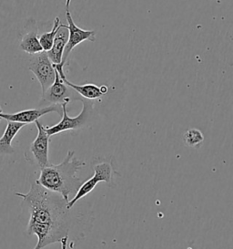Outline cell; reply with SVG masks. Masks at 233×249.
<instances>
[{
  "label": "cell",
  "instance_id": "6da1fadb",
  "mask_svg": "<svg viewBox=\"0 0 233 249\" xmlns=\"http://www.w3.org/2000/svg\"><path fill=\"white\" fill-rule=\"evenodd\" d=\"M16 196L29 205L30 216L27 233L37 237L34 249H44L68 235L70 225L68 202L60 195L35 182L31 183V188L27 194L16 193Z\"/></svg>",
  "mask_w": 233,
  "mask_h": 249
},
{
  "label": "cell",
  "instance_id": "7a4b0ae2",
  "mask_svg": "<svg viewBox=\"0 0 233 249\" xmlns=\"http://www.w3.org/2000/svg\"><path fill=\"white\" fill-rule=\"evenodd\" d=\"M86 162L75 157V152L68 151L62 162L58 164L50 163L41 168L40 176L36 183L44 188L60 195L66 201H69V196L78 192L83 180L77 176L80 168Z\"/></svg>",
  "mask_w": 233,
  "mask_h": 249
},
{
  "label": "cell",
  "instance_id": "3957f363",
  "mask_svg": "<svg viewBox=\"0 0 233 249\" xmlns=\"http://www.w3.org/2000/svg\"><path fill=\"white\" fill-rule=\"evenodd\" d=\"M80 102L83 104V108L80 114L76 117H69L67 115V105L69 103H64L61 104L62 106V119L61 121L53 126H46V132L50 136L56 135L61 132L67 131H76L84 128L87 123L89 122L90 118L92 116L93 110H94V101L87 100L81 98Z\"/></svg>",
  "mask_w": 233,
  "mask_h": 249
},
{
  "label": "cell",
  "instance_id": "277c9868",
  "mask_svg": "<svg viewBox=\"0 0 233 249\" xmlns=\"http://www.w3.org/2000/svg\"><path fill=\"white\" fill-rule=\"evenodd\" d=\"M93 169H94V176L82 183L78 192L76 193L75 196L68 201L67 203L68 210H70L80 199L85 197L88 194H90L92 191L94 190L98 183L104 182L110 184L112 182L113 167L111 163L109 162L96 163L93 166Z\"/></svg>",
  "mask_w": 233,
  "mask_h": 249
},
{
  "label": "cell",
  "instance_id": "5b68a950",
  "mask_svg": "<svg viewBox=\"0 0 233 249\" xmlns=\"http://www.w3.org/2000/svg\"><path fill=\"white\" fill-rule=\"evenodd\" d=\"M70 3L71 0H66V19L67 21V29L68 31V40L66 45L63 59L61 62V64L64 66L75 47H77L85 40H89L91 42H94L96 40V31L82 30L75 24L70 13Z\"/></svg>",
  "mask_w": 233,
  "mask_h": 249
},
{
  "label": "cell",
  "instance_id": "8992f818",
  "mask_svg": "<svg viewBox=\"0 0 233 249\" xmlns=\"http://www.w3.org/2000/svg\"><path fill=\"white\" fill-rule=\"evenodd\" d=\"M29 69L36 76L44 93L50 87L56 79V69L46 52L32 55Z\"/></svg>",
  "mask_w": 233,
  "mask_h": 249
},
{
  "label": "cell",
  "instance_id": "52a82bcc",
  "mask_svg": "<svg viewBox=\"0 0 233 249\" xmlns=\"http://www.w3.org/2000/svg\"><path fill=\"white\" fill-rule=\"evenodd\" d=\"M80 97L74 89L69 88L60 78L58 71L56 70V79L50 88L42 93L41 104H59L70 103V101H80Z\"/></svg>",
  "mask_w": 233,
  "mask_h": 249
},
{
  "label": "cell",
  "instance_id": "ba28073f",
  "mask_svg": "<svg viewBox=\"0 0 233 249\" xmlns=\"http://www.w3.org/2000/svg\"><path fill=\"white\" fill-rule=\"evenodd\" d=\"M50 112H58L62 114V106L59 104H53L40 109L21 110L16 113H4L0 107V119L6 120L7 122L29 124L35 123L39 118Z\"/></svg>",
  "mask_w": 233,
  "mask_h": 249
},
{
  "label": "cell",
  "instance_id": "9c48e42d",
  "mask_svg": "<svg viewBox=\"0 0 233 249\" xmlns=\"http://www.w3.org/2000/svg\"><path fill=\"white\" fill-rule=\"evenodd\" d=\"M35 124L37 129V135L36 139L33 141V142L30 145V152L33 154L36 164L40 168H44L50 163L49 161V148L50 136L46 132V128L38 120L35 122Z\"/></svg>",
  "mask_w": 233,
  "mask_h": 249
},
{
  "label": "cell",
  "instance_id": "30bf717a",
  "mask_svg": "<svg viewBox=\"0 0 233 249\" xmlns=\"http://www.w3.org/2000/svg\"><path fill=\"white\" fill-rule=\"evenodd\" d=\"M54 67L58 71L60 78L62 79V81L66 85H67L69 88L74 89L81 98L90 100V101H95V100L100 99L102 96L106 95L109 91V89L106 85H102L100 87H99L98 85L92 84V83H87L84 85L74 84L67 79L65 72H64V65L54 64Z\"/></svg>",
  "mask_w": 233,
  "mask_h": 249
},
{
  "label": "cell",
  "instance_id": "8fae6325",
  "mask_svg": "<svg viewBox=\"0 0 233 249\" xmlns=\"http://www.w3.org/2000/svg\"><path fill=\"white\" fill-rule=\"evenodd\" d=\"M67 40H68V31L67 29V26L61 24V28L58 30L55 37L52 48L47 52L49 58L50 59L53 64H61Z\"/></svg>",
  "mask_w": 233,
  "mask_h": 249
},
{
  "label": "cell",
  "instance_id": "7c38bea8",
  "mask_svg": "<svg viewBox=\"0 0 233 249\" xmlns=\"http://www.w3.org/2000/svg\"><path fill=\"white\" fill-rule=\"evenodd\" d=\"M25 125L26 124H19V123L7 122L6 130L3 133L2 137L0 138V154H14L15 150L12 146V141L17 134V132H19Z\"/></svg>",
  "mask_w": 233,
  "mask_h": 249
},
{
  "label": "cell",
  "instance_id": "4fadbf2b",
  "mask_svg": "<svg viewBox=\"0 0 233 249\" xmlns=\"http://www.w3.org/2000/svg\"><path fill=\"white\" fill-rule=\"evenodd\" d=\"M20 48L23 52H27L30 55H35L44 52L39 42V38L37 37V30L30 31L22 37Z\"/></svg>",
  "mask_w": 233,
  "mask_h": 249
},
{
  "label": "cell",
  "instance_id": "5bb4252c",
  "mask_svg": "<svg viewBox=\"0 0 233 249\" xmlns=\"http://www.w3.org/2000/svg\"><path fill=\"white\" fill-rule=\"evenodd\" d=\"M60 28H61L60 18L57 17L54 20V25H53L52 30L50 32L44 33L39 37V42H40V45H41L44 52H48L52 48L55 37H56L58 30H60Z\"/></svg>",
  "mask_w": 233,
  "mask_h": 249
},
{
  "label": "cell",
  "instance_id": "9a60e30c",
  "mask_svg": "<svg viewBox=\"0 0 233 249\" xmlns=\"http://www.w3.org/2000/svg\"><path fill=\"white\" fill-rule=\"evenodd\" d=\"M203 141V133L198 129H189L183 134V142L187 146L199 148Z\"/></svg>",
  "mask_w": 233,
  "mask_h": 249
},
{
  "label": "cell",
  "instance_id": "2e32d148",
  "mask_svg": "<svg viewBox=\"0 0 233 249\" xmlns=\"http://www.w3.org/2000/svg\"><path fill=\"white\" fill-rule=\"evenodd\" d=\"M67 240H68V235H66V236L61 238V240L59 242L61 244V249H67Z\"/></svg>",
  "mask_w": 233,
  "mask_h": 249
}]
</instances>
